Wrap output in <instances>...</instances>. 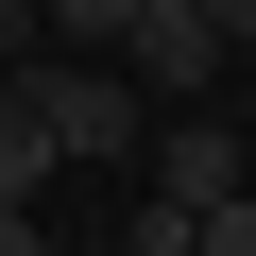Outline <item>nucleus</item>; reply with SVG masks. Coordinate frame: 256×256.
Segmentation results:
<instances>
[{
  "label": "nucleus",
  "instance_id": "obj_1",
  "mask_svg": "<svg viewBox=\"0 0 256 256\" xmlns=\"http://www.w3.org/2000/svg\"><path fill=\"white\" fill-rule=\"evenodd\" d=\"M52 34H102V68L137 86V102H188V120H205L222 52L256 34V0H86V18H52Z\"/></svg>",
  "mask_w": 256,
  "mask_h": 256
},
{
  "label": "nucleus",
  "instance_id": "obj_2",
  "mask_svg": "<svg viewBox=\"0 0 256 256\" xmlns=\"http://www.w3.org/2000/svg\"><path fill=\"white\" fill-rule=\"evenodd\" d=\"M34 137L68 171H154V102L120 86L102 52H34Z\"/></svg>",
  "mask_w": 256,
  "mask_h": 256
},
{
  "label": "nucleus",
  "instance_id": "obj_3",
  "mask_svg": "<svg viewBox=\"0 0 256 256\" xmlns=\"http://www.w3.org/2000/svg\"><path fill=\"white\" fill-rule=\"evenodd\" d=\"M154 205H188V222H222L239 188H256V154H239V120H154V171H137Z\"/></svg>",
  "mask_w": 256,
  "mask_h": 256
},
{
  "label": "nucleus",
  "instance_id": "obj_4",
  "mask_svg": "<svg viewBox=\"0 0 256 256\" xmlns=\"http://www.w3.org/2000/svg\"><path fill=\"white\" fill-rule=\"evenodd\" d=\"M52 171H68V154L34 137V102H18V120H0V222H34V205H52Z\"/></svg>",
  "mask_w": 256,
  "mask_h": 256
},
{
  "label": "nucleus",
  "instance_id": "obj_5",
  "mask_svg": "<svg viewBox=\"0 0 256 256\" xmlns=\"http://www.w3.org/2000/svg\"><path fill=\"white\" fill-rule=\"evenodd\" d=\"M205 256H256V188H239V205H222V222H205Z\"/></svg>",
  "mask_w": 256,
  "mask_h": 256
},
{
  "label": "nucleus",
  "instance_id": "obj_6",
  "mask_svg": "<svg viewBox=\"0 0 256 256\" xmlns=\"http://www.w3.org/2000/svg\"><path fill=\"white\" fill-rule=\"evenodd\" d=\"M0 256H52V222H0Z\"/></svg>",
  "mask_w": 256,
  "mask_h": 256
},
{
  "label": "nucleus",
  "instance_id": "obj_7",
  "mask_svg": "<svg viewBox=\"0 0 256 256\" xmlns=\"http://www.w3.org/2000/svg\"><path fill=\"white\" fill-rule=\"evenodd\" d=\"M239 154H256V102H239Z\"/></svg>",
  "mask_w": 256,
  "mask_h": 256
}]
</instances>
